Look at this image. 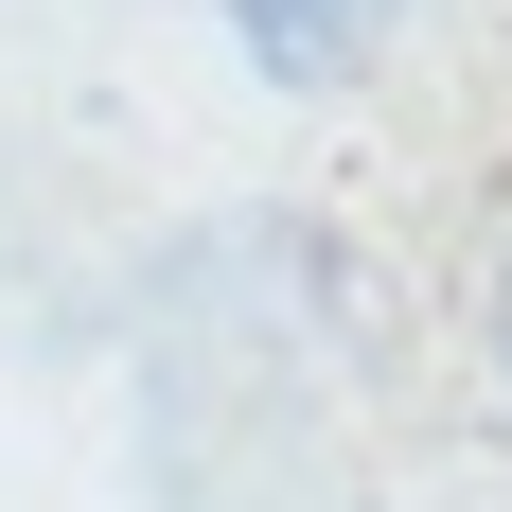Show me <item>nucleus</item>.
<instances>
[{"instance_id": "nucleus-1", "label": "nucleus", "mask_w": 512, "mask_h": 512, "mask_svg": "<svg viewBox=\"0 0 512 512\" xmlns=\"http://www.w3.org/2000/svg\"><path fill=\"white\" fill-rule=\"evenodd\" d=\"M230 18H248L265 89H354L371 53L407 36V0H230Z\"/></svg>"}, {"instance_id": "nucleus-2", "label": "nucleus", "mask_w": 512, "mask_h": 512, "mask_svg": "<svg viewBox=\"0 0 512 512\" xmlns=\"http://www.w3.org/2000/svg\"><path fill=\"white\" fill-rule=\"evenodd\" d=\"M477 354H495V389H512V212H495V248H477Z\"/></svg>"}]
</instances>
